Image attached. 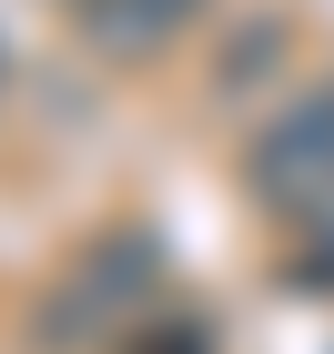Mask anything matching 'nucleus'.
Returning <instances> with one entry per match:
<instances>
[{
	"label": "nucleus",
	"mask_w": 334,
	"mask_h": 354,
	"mask_svg": "<svg viewBox=\"0 0 334 354\" xmlns=\"http://www.w3.org/2000/svg\"><path fill=\"white\" fill-rule=\"evenodd\" d=\"M61 10H71V30L102 61H152L163 41H183V21H193L203 0H61Z\"/></svg>",
	"instance_id": "3"
},
{
	"label": "nucleus",
	"mask_w": 334,
	"mask_h": 354,
	"mask_svg": "<svg viewBox=\"0 0 334 354\" xmlns=\"http://www.w3.org/2000/svg\"><path fill=\"white\" fill-rule=\"evenodd\" d=\"M152 283H163L152 233H91V243L41 283L30 344H51V354H111L142 314H152Z\"/></svg>",
	"instance_id": "2"
},
{
	"label": "nucleus",
	"mask_w": 334,
	"mask_h": 354,
	"mask_svg": "<svg viewBox=\"0 0 334 354\" xmlns=\"http://www.w3.org/2000/svg\"><path fill=\"white\" fill-rule=\"evenodd\" d=\"M111 354H213V324H193V314H142Z\"/></svg>",
	"instance_id": "4"
},
{
	"label": "nucleus",
	"mask_w": 334,
	"mask_h": 354,
	"mask_svg": "<svg viewBox=\"0 0 334 354\" xmlns=\"http://www.w3.org/2000/svg\"><path fill=\"white\" fill-rule=\"evenodd\" d=\"M243 192L294 233V263L334 294V82L304 91V102H284L243 142Z\"/></svg>",
	"instance_id": "1"
}]
</instances>
